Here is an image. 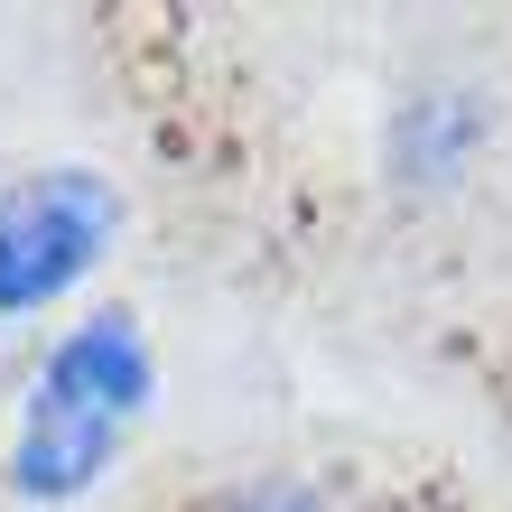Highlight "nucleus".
<instances>
[{"label":"nucleus","instance_id":"1","mask_svg":"<svg viewBox=\"0 0 512 512\" xmlns=\"http://www.w3.org/2000/svg\"><path fill=\"white\" fill-rule=\"evenodd\" d=\"M149 336L140 317H84L47 345V364L28 373V401H19V429H10V485L28 503H75L94 494L122 438L140 429L149 410Z\"/></svg>","mask_w":512,"mask_h":512},{"label":"nucleus","instance_id":"2","mask_svg":"<svg viewBox=\"0 0 512 512\" xmlns=\"http://www.w3.org/2000/svg\"><path fill=\"white\" fill-rule=\"evenodd\" d=\"M122 233V196L94 168H38L0 187V317L56 308Z\"/></svg>","mask_w":512,"mask_h":512},{"label":"nucleus","instance_id":"3","mask_svg":"<svg viewBox=\"0 0 512 512\" xmlns=\"http://www.w3.org/2000/svg\"><path fill=\"white\" fill-rule=\"evenodd\" d=\"M494 131V103L485 94H410L391 112V177L401 187H457L475 168V149Z\"/></svg>","mask_w":512,"mask_h":512},{"label":"nucleus","instance_id":"4","mask_svg":"<svg viewBox=\"0 0 512 512\" xmlns=\"http://www.w3.org/2000/svg\"><path fill=\"white\" fill-rule=\"evenodd\" d=\"M233 512H326L308 485H261V494H243V503H233Z\"/></svg>","mask_w":512,"mask_h":512}]
</instances>
